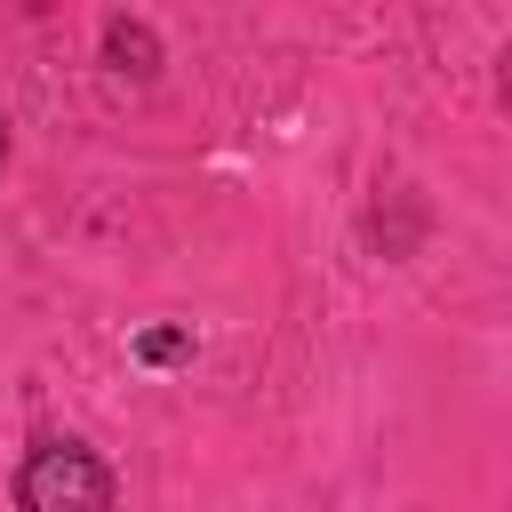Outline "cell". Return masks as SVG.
<instances>
[{
	"instance_id": "6da1fadb",
	"label": "cell",
	"mask_w": 512,
	"mask_h": 512,
	"mask_svg": "<svg viewBox=\"0 0 512 512\" xmlns=\"http://www.w3.org/2000/svg\"><path fill=\"white\" fill-rule=\"evenodd\" d=\"M16 512H120V480L88 440L48 432L16 456Z\"/></svg>"
},
{
	"instance_id": "7a4b0ae2",
	"label": "cell",
	"mask_w": 512,
	"mask_h": 512,
	"mask_svg": "<svg viewBox=\"0 0 512 512\" xmlns=\"http://www.w3.org/2000/svg\"><path fill=\"white\" fill-rule=\"evenodd\" d=\"M104 56H112L120 72H136V80H152V72H160V40H152L136 16H112V24H104Z\"/></svg>"
},
{
	"instance_id": "3957f363",
	"label": "cell",
	"mask_w": 512,
	"mask_h": 512,
	"mask_svg": "<svg viewBox=\"0 0 512 512\" xmlns=\"http://www.w3.org/2000/svg\"><path fill=\"white\" fill-rule=\"evenodd\" d=\"M136 360H144V368H176V360H192V328H144V336H136Z\"/></svg>"
},
{
	"instance_id": "277c9868",
	"label": "cell",
	"mask_w": 512,
	"mask_h": 512,
	"mask_svg": "<svg viewBox=\"0 0 512 512\" xmlns=\"http://www.w3.org/2000/svg\"><path fill=\"white\" fill-rule=\"evenodd\" d=\"M0 168H8V112H0Z\"/></svg>"
}]
</instances>
